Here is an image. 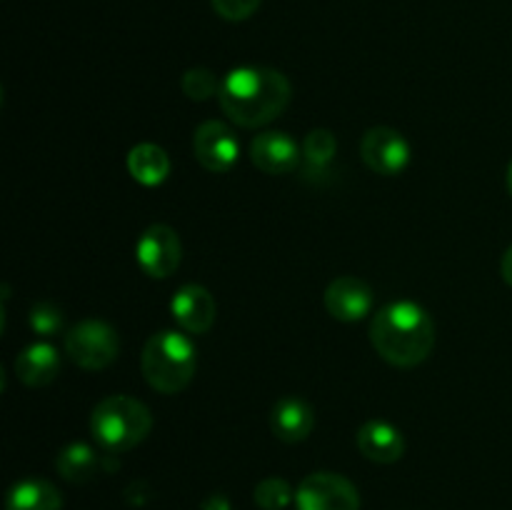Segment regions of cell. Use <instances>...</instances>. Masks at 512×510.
Instances as JSON below:
<instances>
[{
	"instance_id": "cb8c5ba5",
	"label": "cell",
	"mask_w": 512,
	"mask_h": 510,
	"mask_svg": "<svg viewBox=\"0 0 512 510\" xmlns=\"http://www.w3.org/2000/svg\"><path fill=\"white\" fill-rule=\"evenodd\" d=\"M500 275H503L505 283H508L512 288V245L508 250H505L503 260H500Z\"/></svg>"
},
{
	"instance_id": "7a4b0ae2",
	"label": "cell",
	"mask_w": 512,
	"mask_h": 510,
	"mask_svg": "<svg viewBox=\"0 0 512 510\" xmlns=\"http://www.w3.org/2000/svg\"><path fill=\"white\" fill-rule=\"evenodd\" d=\"M370 343L385 363L395 368H415L435 348V323L428 310L413 300L388 303L370 323Z\"/></svg>"
},
{
	"instance_id": "9c48e42d",
	"label": "cell",
	"mask_w": 512,
	"mask_h": 510,
	"mask_svg": "<svg viewBox=\"0 0 512 510\" xmlns=\"http://www.w3.org/2000/svg\"><path fill=\"white\" fill-rule=\"evenodd\" d=\"M193 150L198 163L210 173H228L240 155V143L233 130L220 120H208L198 125L193 138Z\"/></svg>"
},
{
	"instance_id": "2e32d148",
	"label": "cell",
	"mask_w": 512,
	"mask_h": 510,
	"mask_svg": "<svg viewBox=\"0 0 512 510\" xmlns=\"http://www.w3.org/2000/svg\"><path fill=\"white\" fill-rule=\"evenodd\" d=\"M5 510H63V495L48 480L25 478L8 490Z\"/></svg>"
},
{
	"instance_id": "4fadbf2b",
	"label": "cell",
	"mask_w": 512,
	"mask_h": 510,
	"mask_svg": "<svg viewBox=\"0 0 512 510\" xmlns=\"http://www.w3.org/2000/svg\"><path fill=\"white\" fill-rule=\"evenodd\" d=\"M270 428L283 443H303L315 428V410L310 408L308 400L295 395L280 398L270 410Z\"/></svg>"
},
{
	"instance_id": "603a6c76",
	"label": "cell",
	"mask_w": 512,
	"mask_h": 510,
	"mask_svg": "<svg viewBox=\"0 0 512 510\" xmlns=\"http://www.w3.org/2000/svg\"><path fill=\"white\" fill-rule=\"evenodd\" d=\"M260 3L263 0H213V8L220 18L240 23V20H248L260 8Z\"/></svg>"
},
{
	"instance_id": "ffe728a7",
	"label": "cell",
	"mask_w": 512,
	"mask_h": 510,
	"mask_svg": "<svg viewBox=\"0 0 512 510\" xmlns=\"http://www.w3.org/2000/svg\"><path fill=\"white\" fill-rule=\"evenodd\" d=\"M293 500V488L283 478H265L255 485V505L263 510H285Z\"/></svg>"
},
{
	"instance_id": "5b68a950",
	"label": "cell",
	"mask_w": 512,
	"mask_h": 510,
	"mask_svg": "<svg viewBox=\"0 0 512 510\" xmlns=\"http://www.w3.org/2000/svg\"><path fill=\"white\" fill-rule=\"evenodd\" d=\"M70 360L85 370H103L118 358V333L103 320H83L65 335Z\"/></svg>"
},
{
	"instance_id": "ac0fdd59",
	"label": "cell",
	"mask_w": 512,
	"mask_h": 510,
	"mask_svg": "<svg viewBox=\"0 0 512 510\" xmlns=\"http://www.w3.org/2000/svg\"><path fill=\"white\" fill-rule=\"evenodd\" d=\"M55 468H58V473L68 483H88V480H93L98 475L100 458L90 445L70 443L58 453Z\"/></svg>"
},
{
	"instance_id": "8992f818",
	"label": "cell",
	"mask_w": 512,
	"mask_h": 510,
	"mask_svg": "<svg viewBox=\"0 0 512 510\" xmlns=\"http://www.w3.org/2000/svg\"><path fill=\"white\" fill-rule=\"evenodd\" d=\"M298 510H360V495L338 473H310L295 490Z\"/></svg>"
},
{
	"instance_id": "8fae6325",
	"label": "cell",
	"mask_w": 512,
	"mask_h": 510,
	"mask_svg": "<svg viewBox=\"0 0 512 510\" xmlns=\"http://www.w3.org/2000/svg\"><path fill=\"white\" fill-rule=\"evenodd\" d=\"M250 158L255 168L268 175L293 173L303 160V148L288 133H260L250 145Z\"/></svg>"
},
{
	"instance_id": "7c38bea8",
	"label": "cell",
	"mask_w": 512,
	"mask_h": 510,
	"mask_svg": "<svg viewBox=\"0 0 512 510\" xmlns=\"http://www.w3.org/2000/svg\"><path fill=\"white\" fill-rule=\"evenodd\" d=\"M170 310H173L180 328L193 335L208 333L215 323V298L210 295L208 288H203L198 283L183 285L175 293Z\"/></svg>"
},
{
	"instance_id": "d4e9b609",
	"label": "cell",
	"mask_w": 512,
	"mask_h": 510,
	"mask_svg": "<svg viewBox=\"0 0 512 510\" xmlns=\"http://www.w3.org/2000/svg\"><path fill=\"white\" fill-rule=\"evenodd\" d=\"M508 190H510V195H512V163H510V168H508Z\"/></svg>"
},
{
	"instance_id": "7402d4cb",
	"label": "cell",
	"mask_w": 512,
	"mask_h": 510,
	"mask_svg": "<svg viewBox=\"0 0 512 510\" xmlns=\"http://www.w3.org/2000/svg\"><path fill=\"white\" fill-rule=\"evenodd\" d=\"M30 328L38 335H53L63 328V313L53 303H38L30 310Z\"/></svg>"
},
{
	"instance_id": "44dd1931",
	"label": "cell",
	"mask_w": 512,
	"mask_h": 510,
	"mask_svg": "<svg viewBox=\"0 0 512 510\" xmlns=\"http://www.w3.org/2000/svg\"><path fill=\"white\" fill-rule=\"evenodd\" d=\"M180 88L188 98L193 100H208L210 95H218L220 80L215 78L213 70L208 68H190L180 80Z\"/></svg>"
},
{
	"instance_id": "3957f363",
	"label": "cell",
	"mask_w": 512,
	"mask_h": 510,
	"mask_svg": "<svg viewBox=\"0 0 512 510\" xmlns=\"http://www.w3.org/2000/svg\"><path fill=\"white\" fill-rule=\"evenodd\" d=\"M140 368H143L150 388L165 395H175L188 388L193 380L195 368H198V353H195L190 338L175 333V330H163V333L148 338L143 355H140Z\"/></svg>"
},
{
	"instance_id": "52a82bcc",
	"label": "cell",
	"mask_w": 512,
	"mask_h": 510,
	"mask_svg": "<svg viewBox=\"0 0 512 510\" xmlns=\"http://www.w3.org/2000/svg\"><path fill=\"white\" fill-rule=\"evenodd\" d=\"M135 255L150 278H170L183 260V243L170 225L155 223L143 230L135 245Z\"/></svg>"
},
{
	"instance_id": "d6986e66",
	"label": "cell",
	"mask_w": 512,
	"mask_h": 510,
	"mask_svg": "<svg viewBox=\"0 0 512 510\" xmlns=\"http://www.w3.org/2000/svg\"><path fill=\"white\" fill-rule=\"evenodd\" d=\"M338 153V138L330 130L315 128L303 140V160L310 173H323Z\"/></svg>"
},
{
	"instance_id": "ba28073f",
	"label": "cell",
	"mask_w": 512,
	"mask_h": 510,
	"mask_svg": "<svg viewBox=\"0 0 512 510\" xmlns=\"http://www.w3.org/2000/svg\"><path fill=\"white\" fill-rule=\"evenodd\" d=\"M360 155L373 173L393 178L400 175L410 163V145L398 130L388 125L370 128L360 140Z\"/></svg>"
},
{
	"instance_id": "6da1fadb",
	"label": "cell",
	"mask_w": 512,
	"mask_h": 510,
	"mask_svg": "<svg viewBox=\"0 0 512 510\" xmlns=\"http://www.w3.org/2000/svg\"><path fill=\"white\" fill-rule=\"evenodd\" d=\"M293 98L290 80L280 70L263 65H243L220 80L218 103L233 123L243 128H263L273 123Z\"/></svg>"
},
{
	"instance_id": "5bb4252c",
	"label": "cell",
	"mask_w": 512,
	"mask_h": 510,
	"mask_svg": "<svg viewBox=\"0 0 512 510\" xmlns=\"http://www.w3.org/2000/svg\"><path fill=\"white\" fill-rule=\"evenodd\" d=\"M358 450L373 463L390 465L403 458L405 438L388 420H368L358 430Z\"/></svg>"
},
{
	"instance_id": "e0dca14e",
	"label": "cell",
	"mask_w": 512,
	"mask_h": 510,
	"mask_svg": "<svg viewBox=\"0 0 512 510\" xmlns=\"http://www.w3.org/2000/svg\"><path fill=\"white\" fill-rule=\"evenodd\" d=\"M128 170L140 185H160L170 175V158L160 145L140 143L128 153Z\"/></svg>"
},
{
	"instance_id": "277c9868",
	"label": "cell",
	"mask_w": 512,
	"mask_h": 510,
	"mask_svg": "<svg viewBox=\"0 0 512 510\" xmlns=\"http://www.w3.org/2000/svg\"><path fill=\"white\" fill-rule=\"evenodd\" d=\"M153 428L148 405L130 395H108L100 400L90 418V430L105 453H125L143 443Z\"/></svg>"
},
{
	"instance_id": "9a60e30c",
	"label": "cell",
	"mask_w": 512,
	"mask_h": 510,
	"mask_svg": "<svg viewBox=\"0 0 512 510\" xmlns=\"http://www.w3.org/2000/svg\"><path fill=\"white\" fill-rule=\"evenodd\" d=\"M60 373V355L50 343H33L15 358V375L30 388L50 385Z\"/></svg>"
},
{
	"instance_id": "30bf717a",
	"label": "cell",
	"mask_w": 512,
	"mask_h": 510,
	"mask_svg": "<svg viewBox=\"0 0 512 510\" xmlns=\"http://www.w3.org/2000/svg\"><path fill=\"white\" fill-rule=\"evenodd\" d=\"M325 308L335 320L355 323L373 310V290L355 275H340L325 290Z\"/></svg>"
}]
</instances>
